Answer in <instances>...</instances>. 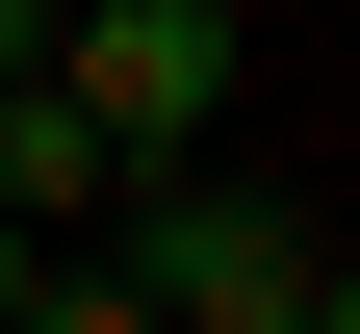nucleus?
Returning a JSON list of instances; mask_svg holds the SVG:
<instances>
[{
	"label": "nucleus",
	"mask_w": 360,
	"mask_h": 334,
	"mask_svg": "<svg viewBox=\"0 0 360 334\" xmlns=\"http://www.w3.org/2000/svg\"><path fill=\"white\" fill-rule=\"evenodd\" d=\"M0 206H26V231H103V206H129V155H103V103L52 77V26L0 52Z\"/></svg>",
	"instance_id": "7ed1b4c3"
},
{
	"label": "nucleus",
	"mask_w": 360,
	"mask_h": 334,
	"mask_svg": "<svg viewBox=\"0 0 360 334\" xmlns=\"http://www.w3.org/2000/svg\"><path fill=\"white\" fill-rule=\"evenodd\" d=\"M52 77L103 103V155H206V103H232V0H52Z\"/></svg>",
	"instance_id": "f03ea898"
},
{
	"label": "nucleus",
	"mask_w": 360,
	"mask_h": 334,
	"mask_svg": "<svg viewBox=\"0 0 360 334\" xmlns=\"http://www.w3.org/2000/svg\"><path fill=\"white\" fill-rule=\"evenodd\" d=\"M103 283L129 309H206V334H335V257H309V206H232V180H129L103 206Z\"/></svg>",
	"instance_id": "f257e3e1"
},
{
	"label": "nucleus",
	"mask_w": 360,
	"mask_h": 334,
	"mask_svg": "<svg viewBox=\"0 0 360 334\" xmlns=\"http://www.w3.org/2000/svg\"><path fill=\"white\" fill-rule=\"evenodd\" d=\"M26 26H52V0H0V52H26Z\"/></svg>",
	"instance_id": "39448f33"
},
{
	"label": "nucleus",
	"mask_w": 360,
	"mask_h": 334,
	"mask_svg": "<svg viewBox=\"0 0 360 334\" xmlns=\"http://www.w3.org/2000/svg\"><path fill=\"white\" fill-rule=\"evenodd\" d=\"M26 283H52V231H26V206H0V334H26Z\"/></svg>",
	"instance_id": "20e7f679"
}]
</instances>
